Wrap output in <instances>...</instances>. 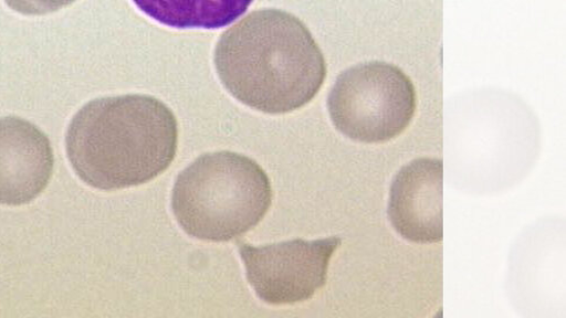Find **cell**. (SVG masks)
Returning a JSON list of instances; mask_svg holds the SVG:
<instances>
[{
    "mask_svg": "<svg viewBox=\"0 0 566 318\" xmlns=\"http://www.w3.org/2000/svg\"><path fill=\"white\" fill-rule=\"evenodd\" d=\"M214 65L221 84L235 99L268 114L306 106L327 74L324 54L306 24L272 9L252 12L224 31Z\"/></svg>",
    "mask_w": 566,
    "mask_h": 318,
    "instance_id": "obj_1",
    "label": "cell"
},
{
    "mask_svg": "<svg viewBox=\"0 0 566 318\" xmlns=\"http://www.w3.org/2000/svg\"><path fill=\"white\" fill-rule=\"evenodd\" d=\"M66 153L83 182L113 191L144 184L172 163L178 125L171 109L146 95L95 99L74 115Z\"/></svg>",
    "mask_w": 566,
    "mask_h": 318,
    "instance_id": "obj_2",
    "label": "cell"
},
{
    "mask_svg": "<svg viewBox=\"0 0 566 318\" xmlns=\"http://www.w3.org/2000/svg\"><path fill=\"white\" fill-rule=\"evenodd\" d=\"M272 201L271 180L253 159L219 151L199 157L179 174L171 206L188 235L226 243L256 226Z\"/></svg>",
    "mask_w": 566,
    "mask_h": 318,
    "instance_id": "obj_3",
    "label": "cell"
},
{
    "mask_svg": "<svg viewBox=\"0 0 566 318\" xmlns=\"http://www.w3.org/2000/svg\"><path fill=\"white\" fill-rule=\"evenodd\" d=\"M332 124L347 138L384 144L401 136L418 109L411 78L397 65L370 61L339 74L327 98Z\"/></svg>",
    "mask_w": 566,
    "mask_h": 318,
    "instance_id": "obj_4",
    "label": "cell"
},
{
    "mask_svg": "<svg viewBox=\"0 0 566 318\" xmlns=\"http://www.w3.org/2000/svg\"><path fill=\"white\" fill-rule=\"evenodd\" d=\"M248 282L270 305H292L312 299L327 283L331 258L343 241L338 236L253 247L239 242Z\"/></svg>",
    "mask_w": 566,
    "mask_h": 318,
    "instance_id": "obj_5",
    "label": "cell"
},
{
    "mask_svg": "<svg viewBox=\"0 0 566 318\" xmlns=\"http://www.w3.org/2000/svg\"><path fill=\"white\" fill-rule=\"evenodd\" d=\"M388 218L407 242L421 245L443 241V162L420 157L396 174L389 193Z\"/></svg>",
    "mask_w": 566,
    "mask_h": 318,
    "instance_id": "obj_6",
    "label": "cell"
},
{
    "mask_svg": "<svg viewBox=\"0 0 566 318\" xmlns=\"http://www.w3.org/2000/svg\"><path fill=\"white\" fill-rule=\"evenodd\" d=\"M54 152L49 137L20 117L0 118V205L31 203L49 186Z\"/></svg>",
    "mask_w": 566,
    "mask_h": 318,
    "instance_id": "obj_7",
    "label": "cell"
},
{
    "mask_svg": "<svg viewBox=\"0 0 566 318\" xmlns=\"http://www.w3.org/2000/svg\"><path fill=\"white\" fill-rule=\"evenodd\" d=\"M147 17L169 28L216 30L241 18L253 0H133Z\"/></svg>",
    "mask_w": 566,
    "mask_h": 318,
    "instance_id": "obj_8",
    "label": "cell"
},
{
    "mask_svg": "<svg viewBox=\"0 0 566 318\" xmlns=\"http://www.w3.org/2000/svg\"><path fill=\"white\" fill-rule=\"evenodd\" d=\"M74 0H6L13 11L23 15H44L61 10Z\"/></svg>",
    "mask_w": 566,
    "mask_h": 318,
    "instance_id": "obj_9",
    "label": "cell"
}]
</instances>
